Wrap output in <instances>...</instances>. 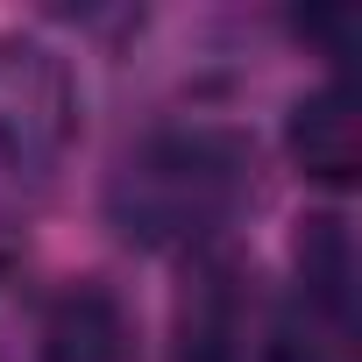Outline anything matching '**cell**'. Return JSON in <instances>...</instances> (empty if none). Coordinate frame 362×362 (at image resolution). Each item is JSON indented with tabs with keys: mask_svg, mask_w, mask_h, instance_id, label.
<instances>
[{
	"mask_svg": "<svg viewBox=\"0 0 362 362\" xmlns=\"http://www.w3.org/2000/svg\"><path fill=\"white\" fill-rule=\"evenodd\" d=\"M249 206H256V142L221 121H177L142 135L107 185V221L135 249L163 256H214V242Z\"/></svg>",
	"mask_w": 362,
	"mask_h": 362,
	"instance_id": "obj_1",
	"label": "cell"
},
{
	"mask_svg": "<svg viewBox=\"0 0 362 362\" xmlns=\"http://www.w3.org/2000/svg\"><path fill=\"white\" fill-rule=\"evenodd\" d=\"M71 142H78V78L64 50L36 36H0V242L50 206Z\"/></svg>",
	"mask_w": 362,
	"mask_h": 362,
	"instance_id": "obj_2",
	"label": "cell"
},
{
	"mask_svg": "<svg viewBox=\"0 0 362 362\" xmlns=\"http://www.w3.org/2000/svg\"><path fill=\"white\" fill-rule=\"evenodd\" d=\"M36 348H43V362H135V320L114 284L78 277L43 305Z\"/></svg>",
	"mask_w": 362,
	"mask_h": 362,
	"instance_id": "obj_3",
	"label": "cell"
},
{
	"mask_svg": "<svg viewBox=\"0 0 362 362\" xmlns=\"http://www.w3.org/2000/svg\"><path fill=\"white\" fill-rule=\"evenodd\" d=\"M177 362H249V284L228 256H199L177 305Z\"/></svg>",
	"mask_w": 362,
	"mask_h": 362,
	"instance_id": "obj_4",
	"label": "cell"
},
{
	"mask_svg": "<svg viewBox=\"0 0 362 362\" xmlns=\"http://www.w3.org/2000/svg\"><path fill=\"white\" fill-rule=\"evenodd\" d=\"M284 149L305 177H320V185H355V170H362V121H355V100L348 86H313L291 121H284Z\"/></svg>",
	"mask_w": 362,
	"mask_h": 362,
	"instance_id": "obj_5",
	"label": "cell"
},
{
	"mask_svg": "<svg viewBox=\"0 0 362 362\" xmlns=\"http://www.w3.org/2000/svg\"><path fill=\"white\" fill-rule=\"evenodd\" d=\"M270 362H355V284H298L270 320Z\"/></svg>",
	"mask_w": 362,
	"mask_h": 362,
	"instance_id": "obj_6",
	"label": "cell"
}]
</instances>
